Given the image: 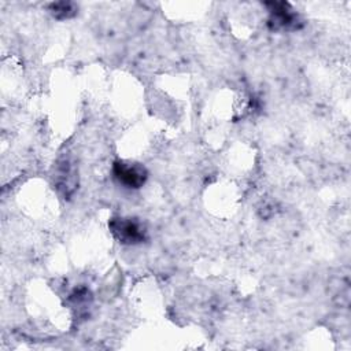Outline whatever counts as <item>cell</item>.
Masks as SVG:
<instances>
[{
	"mask_svg": "<svg viewBox=\"0 0 351 351\" xmlns=\"http://www.w3.org/2000/svg\"><path fill=\"white\" fill-rule=\"evenodd\" d=\"M112 174L121 185L129 189L141 188L148 178V171L143 165L128 160H115L112 165Z\"/></svg>",
	"mask_w": 351,
	"mask_h": 351,
	"instance_id": "7a4b0ae2",
	"label": "cell"
},
{
	"mask_svg": "<svg viewBox=\"0 0 351 351\" xmlns=\"http://www.w3.org/2000/svg\"><path fill=\"white\" fill-rule=\"evenodd\" d=\"M49 11L56 19H67L75 15V5L70 1H58L49 4Z\"/></svg>",
	"mask_w": 351,
	"mask_h": 351,
	"instance_id": "277c9868",
	"label": "cell"
},
{
	"mask_svg": "<svg viewBox=\"0 0 351 351\" xmlns=\"http://www.w3.org/2000/svg\"><path fill=\"white\" fill-rule=\"evenodd\" d=\"M270 11L269 18V26L273 30H288V29H296L299 18L298 15L291 10L288 3L282 1H271L266 3Z\"/></svg>",
	"mask_w": 351,
	"mask_h": 351,
	"instance_id": "3957f363",
	"label": "cell"
},
{
	"mask_svg": "<svg viewBox=\"0 0 351 351\" xmlns=\"http://www.w3.org/2000/svg\"><path fill=\"white\" fill-rule=\"evenodd\" d=\"M110 232L122 244H140L147 239L144 226L134 218L114 217L108 222Z\"/></svg>",
	"mask_w": 351,
	"mask_h": 351,
	"instance_id": "6da1fadb",
	"label": "cell"
}]
</instances>
